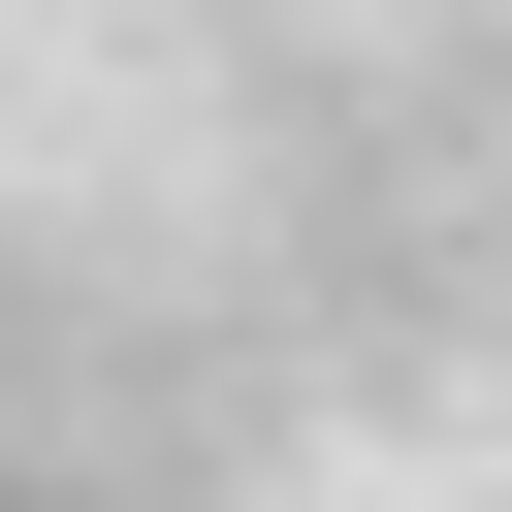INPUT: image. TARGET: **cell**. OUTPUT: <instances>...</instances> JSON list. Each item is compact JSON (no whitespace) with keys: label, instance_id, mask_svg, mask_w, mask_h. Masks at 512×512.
I'll return each instance as SVG.
<instances>
[]
</instances>
